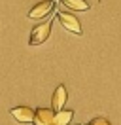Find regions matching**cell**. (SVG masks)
<instances>
[{
	"label": "cell",
	"mask_w": 121,
	"mask_h": 125,
	"mask_svg": "<svg viewBox=\"0 0 121 125\" xmlns=\"http://www.w3.org/2000/svg\"><path fill=\"white\" fill-rule=\"evenodd\" d=\"M51 27H53V19H49V17H47L45 23L36 25V27L30 31L29 46H40V44H44L45 40L49 38V34H51Z\"/></svg>",
	"instance_id": "cell-1"
},
{
	"label": "cell",
	"mask_w": 121,
	"mask_h": 125,
	"mask_svg": "<svg viewBox=\"0 0 121 125\" xmlns=\"http://www.w3.org/2000/svg\"><path fill=\"white\" fill-rule=\"evenodd\" d=\"M57 2H59V0H42V2H38L36 6L29 11V19H30V21L47 19V15H49L53 10H55Z\"/></svg>",
	"instance_id": "cell-2"
},
{
	"label": "cell",
	"mask_w": 121,
	"mask_h": 125,
	"mask_svg": "<svg viewBox=\"0 0 121 125\" xmlns=\"http://www.w3.org/2000/svg\"><path fill=\"white\" fill-rule=\"evenodd\" d=\"M57 19H59V23L66 29L68 32H72L76 36H81V23H80V19L72 13H66V11H57Z\"/></svg>",
	"instance_id": "cell-3"
},
{
	"label": "cell",
	"mask_w": 121,
	"mask_h": 125,
	"mask_svg": "<svg viewBox=\"0 0 121 125\" xmlns=\"http://www.w3.org/2000/svg\"><path fill=\"white\" fill-rule=\"evenodd\" d=\"M68 101V91H66V85H57L55 87V91L51 95V110L53 112H60V110H64V104Z\"/></svg>",
	"instance_id": "cell-4"
},
{
	"label": "cell",
	"mask_w": 121,
	"mask_h": 125,
	"mask_svg": "<svg viewBox=\"0 0 121 125\" xmlns=\"http://www.w3.org/2000/svg\"><path fill=\"white\" fill-rule=\"evenodd\" d=\"M10 116L15 117V121H19V123H32L34 110L29 108V106H15V108L10 110Z\"/></svg>",
	"instance_id": "cell-5"
},
{
	"label": "cell",
	"mask_w": 121,
	"mask_h": 125,
	"mask_svg": "<svg viewBox=\"0 0 121 125\" xmlns=\"http://www.w3.org/2000/svg\"><path fill=\"white\" fill-rule=\"evenodd\" d=\"M53 117H55V112L51 108H36L32 123L34 125H53Z\"/></svg>",
	"instance_id": "cell-6"
},
{
	"label": "cell",
	"mask_w": 121,
	"mask_h": 125,
	"mask_svg": "<svg viewBox=\"0 0 121 125\" xmlns=\"http://www.w3.org/2000/svg\"><path fill=\"white\" fill-rule=\"evenodd\" d=\"M72 117H74V110H60V112H55L53 125H70Z\"/></svg>",
	"instance_id": "cell-7"
},
{
	"label": "cell",
	"mask_w": 121,
	"mask_h": 125,
	"mask_svg": "<svg viewBox=\"0 0 121 125\" xmlns=\"http://www.w3.org/2000/svg\"><path fill=\"white\" fill-rule=\"evenodd\" d=\"M68 10H76V11H87L91 8V4L87 0H60Z\"/></svg>",
	"instance_id": "cell-8"
},
{
	"label": "cell",
	"mask_w": 121,
	"mask_h": 125,
	"mask_svg": "<svg viewBox=\"0 0 121 125\" xmlns=\"http://www.w3.org/2000/svg\"><path fill=\"white\" fill-rule=\"evenodd\" d=\"M81 125H112V123H110V119H108V117L98 116V117H93L91 121H87V123H81Z\"/></svg>",
	"instance_id": "cell-9"
}]
</instances>
